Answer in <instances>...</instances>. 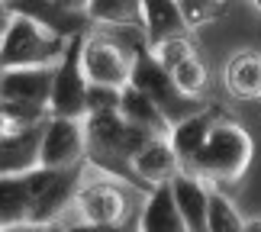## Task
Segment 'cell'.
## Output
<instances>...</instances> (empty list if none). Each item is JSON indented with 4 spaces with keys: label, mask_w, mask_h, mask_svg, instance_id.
Here are the masks:
<instances>
[{
    "label": "cell",
    "mask_w": 261,
    "mask_h": 232,
    "mask_svg": "<svg viewBox=\"0 0 261 232\" xmlns=\"http://www.w3.org/2000/svg\"><path fill=\"white\" fill-rule=\"evenodd\" d=\"M52 81H55V65L4 68L0 71V97L48 107V100H52Z\"/></svg>",
    "instance_id": "30bf717a"
},
{
    "label": "cell",
    "mask_w": 261,
    "mask_h": 232,
    "mask_svg": "<svg viewBox=\"0 0 261 232\" xmlns=\"http://www.w3.org/2000/svg\"><path fill=\"white\" fill-rule=\"evenodd\" d=\"M87 158V129L84 119L71 116H48L45 136H42V158L39 165L45 168H77Z\"/></svg>",
    "instance_id": "ba28073f"
},
{
    "label": "cell",
    "mask_w": 261,
    "mask_h": 232,
    "mask_svg": "<svg viewBox=\"0 0 261 232\" xmlns=\"http://www.w3.org/2000/svg\"><path fill=\"white\" fill-rule=\"evenodd\" d=\"M58 7H65V10H74V13H87V4L90 0H55Z\"/></svg>",
    "instance_id": "4316f807"
},
{
    "label": "cell",
    "mask_w": 261,
    "mask_h": 232,
    "mask_svg": "<svg viewBox=\"0 0 261 232\" xmlns=\"http://www.w3.org/2000/svg\"><path fill=\"white\" fill-rule=\"evenodd\" d=\"M68 48V36L55 33L29 13H10L7 33L0 39V71L26 65H58Z\"/></svg>",
    "instance_id": "6da1fadb"
},
{
    "label": "cell",
    "mask_w": 261,
    "mask_h": 232,
    "mask_svg": "<svg viewBox=\"0 0 261 232\" xmlns=\"http://www.w3.org/2000/svg\"><path fill=\"white\" fill-rule=\"evenodd\" d=\"M142 16H145V39H148V48L158 45L162 39L190 33L187 23H184V16H180L177 0H142Z\"/></svg>",
    "instance_id": "2e32d148"
},
{
    "label": "cell",
    "mask_w": 261,
    "mask_h": 232,
    "mask_svg": "<svg viewBox=\"0 0 261 232\" xmlns=\"http://www.w3.org/2000/svg\"><path fill=\"white\" fill-rule=\"evenodd\" d=\"M84 36L77 33L68 39V48L62 62L55 65V81H52V100H48V113L52 116H71L84 119L87 116V71H84Z\"/></svg>",
    "instance_id": "8992f818"
},
{
    "label": "cell",
    "mask_w": 261,
    "mask_h": 232,
    "mask_svg": "<svg viewBox=\"0 0 261 232\" xmlns=\"http://www.w3.org/2000/svg\"><path fill=\"white\" fill-rule=\"evenodd\" d=\"M45 232H68V229H65L62 219H58V223H48V226H45Z\"/></svg>",
    "instance_id": "f546056e"
},
{
    "label": "cell",
    "mask_w": 261,
    "mask_h": 232,
    "mask_svg": "<svg viewBox=\"0 0 261 232\" xmlns=\"http://www.w3.org/2000/svg\"><path fill=\"white\" fill-rule=\"evenodd\" d=\"M177 7H180V16H184L187 29H200L206 23H216L226 13L229 0H177Z\"/></svg>",
    "instance_id": "44dd1931"
},
{
    "label": "cell",
    "mask_w": 261,
    "mask_h": 232,
    "mask_svg": "<svg viewBox=\"0 0 261 232\" xmlns=\"http://www.w3.org/2000/svg\"><path fill=\"white\" fill-rule=\"evenodd\" d=\"M219 119H223V113H219L216 107H203V110H197V113L177 119V123L171 126L168 139H171L174 152L180 155L184 165L200 152V148H203V142L210 139V133H213V126L219 123Z\"/></svg>",
    "instance_id": "5bb4252c"
},
{
    "label": "cell",
    "mask_w": 261,
    "mask_h": 232,
    "mask_svg": "<svg viewBox=\"0 0 261 232\" xmlns=\"http://www.w3.org/2000/svg\"><path fill=\"white\" fill-rule=\"evenodd\" d=\"M123 177L107 174L100 171V177L87 181V171L81 177V187H77L74 197V213L77 219H87V223H107V226H123V223H136V210H133V194L119 184Z\"/></svg>",
    "instance_id": "3957f363"
},
{
    "label": "cell",
    "mask_w": 261,
    "mask_h": 232,
    "mask_svg": "<svg viewBox=\"0 0 261 232\" xmlns=\"http://www.w3.org/2000/svg\"><path fill=\"white\" fill-rule=\"evenodd\" d=\"M171 78H174V84L184 90V94H190V97H200L206 90V65L200 62L197 55H190V58H184L180 65H174L171 68Z\"/></svg>",
    "instance_id": "7402d4cb"
},
{
    "label": "cell",
    "mask_w": 261,
    "mask_h": 232,
    "mask_svg": "<svg viewBox=\"0 0 261 232\" xmlns=\"http://www.w3.org/2000/svg\"><path fill=\"white\" fill-rule=\"evenodd\" d=\"M81 177H84V165L77 168H45L39 165L26 174L29 181V190H33V223H58L65 216L68 207H74V197H77V187H81Z\"/></svg>",
    "instance_id": "5b68a950"
},
{
    "label": "cell",
    "mask_w": 261,
    "mask_h": 232,
    "mask_svg": "<svg viewBox=\"0 0 261 232\" xmlns=\"http://www.w3.org/2000/svg\"><path fill=\"white\" fill-rule=\"evenodd\" d=\"M152 52H155V58L168 68V71H171L174 65H180L184 58L197 55V52H194V45H190V39H187V33L171 36V39H162L158 45H152Z\"/></svg>",
    "instance_id": "603a6c76"
},
{
    "label": "cell",
    "mask_w": 261,
    "mask_h": 232,
    "mask_svg": "<svg viewBox=\"0 0 261 232\" xmlns=\"http://www.w3.org/2000/svg\"><path fill=\"white\" fill-rule=\"evenodd\" d=\"M245 232H261V219H248V223H245Z\"/></svg>",
    "instance_id": "f1b7e54d"
},
{
    "label": "cell",
    "mask_w": 261,
    "mask_h": 232,
    "mask_svg": "<svg viewBox=\"0 0 261 232\" xmlns=\"http://www.w3.org/2000/svg\"><path fill=\"white\" fill-rule=\"evenodd\" d=\"M255 7H258V13H261V0H255Z\"/></svg>",
    "instance_id": "d6a6232c"
},
{
    "label": "cell",
    "mask_w": 261,
    "mask_h": 232,
    "mask_svg": "<svg viewBox=\"0 0 261 232\" xmlns=\"http://www.w3.org/2000/svg\"><path fill=\"white\" fill-rule=\"evenodd\" d=\"M252 155H255L252 136L239 123L223 116L213 126L203 148L187 161V171H194L206 181H239L252 165Z\"/></svg>",
    "instance_id": "7a4b0ae2"
},
{
    "label": "cell",
    "mask_w": 261,
    "mask_h": 232,
    "mask_svg": "<svg viewBox=\"0 0 261 232\" xmlns=\"http://www.w3.org/2000/svg\"><path fill=\"white\" fill-rule=\"evenodd\" d=\"M87 16L90 23H100V26H142L145 29L142 0H90Z\"/></svg>",
    "instance_id": "d6986e66"
},
{
    "label": "cell",
    "mask_w": 261,
    "mask_h": 232,
    "mask_svg": "<svg viewBox=\"0 0 261 232\" xmlns=\"http://www.w3.org/2000/svg\"><path fill=\"white\" fill-rule=\"evenodd\" d=\"M226 90L239 100L261 97V55L258 52H236L226 62Z\"/></svg>",
    "instance_id": "e0dca14e"
},
{
    "label": "cell",
    "mask_w": 261,
    "mask_h": 232,
    "mask_svg": "<svg viewBox=\"0 0 261 232\" xmlns=\"http://www.w3.org/2000/svg\"><path fill=\"white\" fill-rule=\"evenodd\" d=\"M0 4H4L7 10H13V4H16V0H0Z\"/></svg>",
    "instance_id": "1f68e13d"
},
{
    "label": "cell",
    "mask_w": 261,
    "mask_h": 232,
    "mask_svg": "<svg viewBox=\"0 0 261 232\" xmlns=\"http://www.w3.org/2000/svg\"><path fill=\"white\" fill-rule=\"evenodd\" d=\"M10 129H13V126H10L7 113H4V110H0V136H4V133H10Z\"/></svg>",
    "instance_id": "83f0119b"
},
{
    "label": "cell",
    "mask_w": 261,
    "mask_h": 232,
    "mask_svg": "<svg viewBox=\"0 0 261 232\" xmlns=\"http://www.w3.org/2000/svg\"><path fill=\"white\" fill-rule=\"evenodd\" d=\"M42 136H45V119L0 136V174H29L33 168H39Z\"/></svg>",
    "instance_id": "9c48e42d"
},
{
    "label": "cell",
    "mask_w": 261,
    "mask_h": 232,
    "mask_svg": "<svg viewBox=\"0 0 261 232\" xmlns=\"http://www.w3.org/2000/svg\"><path fill=\"white\" fill-rule=\"evenodd\" d=\"M7 23H10V13H0V39H4V33H7Z\"/></svg>",
    "instance_id": "4dcf8cb0"
},
{
    "label": "cell",
    "mask_w": 261,
    "mask_h": 232,
    "mask_svg": "<svg viewBox=\"0 0 261 232\" xmlns=\"http://www.w3.org/2000/svg\"><path fill=\"white\" fill-rule=\"evenodd\" d=\"M133 171L139 174V181L152 190L158 184H168L174 174H180V171H184V161H180V155L174 152V145H171V139H168V136H152L136 152Z\"/></svg>",
    "instance_id": "8fae6325"
},
{
    "label": "cell",
    "mask_w": 261,
    "mask_h": 232,
    "mask_svg": "<svg viewBox=\"0 0 261 232\" xmlns=\"http://www.w3.org/2000/svg\"><path fill=\"white\" fill-rule=\"evenodd\" d=\"M139 232H190L174 203L171 181L152 187L145 194V207H142V216H139Z\"/></svg>",
    "instance_id": "4fadbf2b"
},
{
    "label": "cell",
    "mask_w": 261,
    "mask_h": 232,
    "mask_svg": "<svg viewBox=\"0 0 261 232\" xmlns=\"http://www.w3.org/2000/svg\"><path fill=\"white\" fill-rule=\"evenodd\" d=\"M119 100H123V87L90 84L87 87V113H110V110H119Z\"/></svg>",
    "instance_id": "cb8c5ba5"
},
{
    "label": "cell",
    "mask_w": 261,
    "mask_h": 232,
    "mask_svg": "<svg viewBox=\"0 0 261 232\" xmlns=\"http://www.w3.org/2000/svg\"><path fill=\"white\" fill-rule=\"evenodd\" d=\"M171 190H174V203L184 216V223L190 232H210L206 229V213H210V187L203 184V177L194 171H180L171 177Z\"/></svg>",
    "instance_id": "7c38bea8"
},
{
    "label": "cell",
    "mask_w": 261,
    "mask_h": 232,
    "mask_svg": "<svg viewBox=\"0 0 261 232\" xmlns=\"http://www.w3.org/2000/svg\"><path fill=\"white\" fill-rule=\"evenodd\" d=\"M119 113H123L129 123H136V126H142V129H152L155 136H168V133H171V119L165 116V110L158 107L142 87H136V84H126L123 87Z\"/></svg>",
    "instance_id": "9a60e30c"
},
{
    "label": "cell",
    "mask_w": 261,
    "mask_h": 232,
    "mask_svg": "<svg viewBox=\"0 0 261 232\" xmlns=\"http://www.w3.org/2000/svg\"><path fill=\"white\" fill-rule=\"evenodd\" d=\"M68 232H139V219L136 223H123V226H107V223H87V219H74L65 223Z\"/></svg>",
    "instance_id": "d4e9b609"
},
{
    "label": "cell",
    "mask_w": 261,
    "mask_h": 232,
    "mask_svg": "<svg viewBox=\"0 0 261 232\" xmlns=\"http://www.w3.org/2000/svg\"><path fill=\"white\" fill-rule=\"evenodd\" d=\"M84 71L90 84L126 87L133 78V52L113 36H84Z\"/></svg>",
    "instance_id": "52a82bcc"
},
{
    "label": "cell",
    "mask_w": 261,
    "mask_h": 232,
    "mask_svg": "<svg viewBox=\"0 0 261 232\" xmlns=\"http://www.w3.org/2000/svg\"><path fill=\"white\" fill-rule=\"evenodd\" d=\"M206 229L210 232H245V219L239 216L232 200L210 187V213H206Z\"/></svg>",
    "instance_id": "ffe728a7"
},
{
    "label": "cell",
    "mask_w": 261,
    "mask_h": 232,
    "mask_svg": "<svg viewBox=\"0 0 261 232\" xmlns=\"http://www.w3.org/2000/svg\"><path fill=\"white\" fill-rule=\"evenodd\" d=\"M33 216V190L26 174H0V226L26 223Z\"/></svg>",
    "instance_id": "ac0fdd59"
},
{
    "label": "cell",
    "mask_w": 261,
    "mask_h": 232,
    "mask_svg": "<svg viewBox=\"0 0 261 232\" xmlns=\"http://www.w3.org/2000/svg\"><path fill=\"white\" fill-rule=\"evenodd\" d=\"M129 84L142 87L145 94L165 110V116L171 119V126L177 123V119H184L190 113H197V110H203V107H197V97L184 94V90L174 84L171 71L158 62L155 52L148 45H142V48L133 52V78H129Z\"/></svg>",
    "instance_id": "277c9868"
},
{
    "label": "cell",
    "mask_w": 261,
    "mask_h": 232,
    "mask_svg": "<svg viewBox=\"0 0 261 232\" xmlns=\"http://www.w3.org/2000/svg\"><path fill=\"white\" fill-rule=\"evenodd\" d=\"M0 232H45V226H42V223H33V219H26V223L0 226Z\"/></svg>",
    "instance_id": "484cf974"
}]
</instances>
